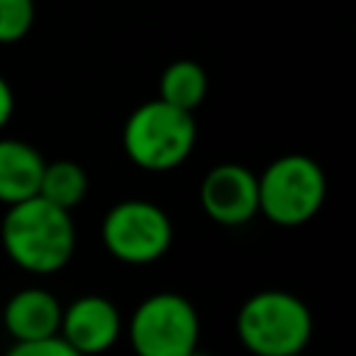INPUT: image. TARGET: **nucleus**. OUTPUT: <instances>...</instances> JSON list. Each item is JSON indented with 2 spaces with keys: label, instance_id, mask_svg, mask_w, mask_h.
I'll use <instances>...</instances> for the list:
<instances>
[{
  "label": "nucleus",
  "instance_id": "1",
  "mask_svg": "<svg viewBox=\"0 0 356 356\" xmlns=\"http://www.w3.org/2000/svg\"><path fill=\"white\" fill-rule=\"evenodd\" d=\"M6 256L25 273L53 275L64 270L75 253V225L67 209L31 195L6 209L0 222Z\"/></svg>",
  "mask_w": 356,
  "mask_h": 356
},
{
  "label": "nucleus",
  "instance_id": "2",
  "mask_svg": "<svg viewBox=\"0 0 356 356\" xmlns=\"http://www.w3.org/2000/svg\"><path fill=\"white\" fill-rule=\"evenodd\" d=\"M309 306L286 289H261L236 312V337L253 356L303 353L312 339Z\"/></svg>",
  "mask_w": 356,
  "mask_h": 356
},
{
  "label": "nucleus",
  "instance_id": "3",
  "mask_svg": "<svg viewBox=\"0 0 356 356\" xmlns=\"http://www.w3.org/2000/svg\"><path fill=\"white\" fill-rule=\"evenodd\" d=\"M197 122L192 111L175 108L161 97L136 106L122 125L125 156L150 172H167L184 164L195 147Z\"/></svg>",
  "mask_w": 356,
  "mask_h": 356
},
{
  "label": "nucleus",
  "instance_id": "4",
  "mask_svg": "<svg viewBox=\"0 0 356 356\" xmlns=\"http://www.w3.org/2000/svg\"><path fill=\"white\" fill-rule=\"evenodd\" d=\"M259 181V211L281 225L295 228L309 222L325 200V175L312 156L286 153L264 167Z\"/></svg>",
  "mask_w": 356,
  "mask_h": 356
},
{
  "label": "nucleus",
  "instance_id": "5",
  "mask_svg": "<svg viewBox=\"0 0 356 356\" xmlns=\"http://www.w3.org/2000/svg\"><path fill=\"white\" fill-rule=\"evenodd\" d=\"M128 339L136 356H186L197 348L200 317L184 295L156 292L134 309Z\"/></svg>",
  "mask_w": 356,
  "mask_h": 356
},
{
  "label": "nucleus",
  "instance_id": "6",
  "mask_svg": "<svg viewBox=\"0 0 356 356\" xmlns=\"http://www.w3.org/2000/svg\"><path fill=\"white\" fill-rule=\"evenodd\" d=\"M100 239L114 259L125 264H150L170 250L172 222L161 206L142 197H128L106 211Z\"/></svg>",
  "mask_w": 356,
  "mask_h": 356
},
{
  "label": "nucleus",
  "instance_id": "7",
  "mask_svg": "<svg viewBox=\"0 0 356 356\" xmlns=\"http://www.w3.org/2000/svg\"><path fill=\"white\" fill-rule=\"evenodd\" d=\"M200 206L220 225H245L259 214V181L242 164H217L200 184Z\"/></svg>",
  "mask_w": 356,
  "mask_h": 356
},
{
  "label": "nucleus",
  "instance_id": "8",
  "mask_svg": "<svg viewBox=\"0 0 356 356\" xmlns=\"http://www.w3.org/2000/svg\"><path fill=\"white\" fill-rule=\"evenodd\" d=\"M122 331L117 306L103 295H81L67 309H61L58 337L72 345L81 356H95L108 350Z\"/></svg>",
  "mask_w": 356,
  "mask_h": 356
},
{
  "label": "nucleus",
  "instance_id": "9",
  "mask_svg": "<svg viewBox=\"0 0 356 356\" xmlns=\"http://www.w3.org/2000/svg\"><path fill=\"white\" fill-rule=\"evenodd\" d=\"M3 323L14 342L56 337L61 325V303L47 289H19L8 298L3 309Z\"/></svg>",
  "mask_w": 356,
  "mask_h": 356
},
{
  "label": "nucleus",
  "instance_id": "10",
  "mask_svg": "<svg viewBox=\"0 0 356 356\" xmlns=\"http://www.w3.org/2000/svg\"><path fill=\"white\" fill-rule=\"evenodd\" d=\"M44 159L22 139H0V203L11 206L39 192Z\"/></svg>",
  "mask_w": 356,
  "mask_h": 356
},
{
  "label": "nucleus",
  "instance_id": "11",
  "mask_svg": "<svg viewBox=\"0 0 356 356\" xmlns=\"http://www.w3.org/2000/svg\"><path fill=\"white\" fill-rule=\"evenodd\" d=\"M206 92H209L206 70L192 58H178L167 64L159 78V97L184 111H195L206 100Z\"/></svg>",
  "mask_w": 356,
  "mask_h": 356
},
{
  "label": "nucleus",
  "instance_id": "12",
  "mask_svg": "<svg viewBox=\"0 0 356 356\" xmlns=\"http://www.w3.org/2000/svg\"><path fill=\"white\" fill-rule=\"evenodd\" d=\"M86 192H89V178H86V170L81 164H75L70 159H58V161L44 164L36 195L72 211L86 197Z\"/></svg>",
  "mask_w": 356,
  "mask_h": 356
},
{
  "label": "nucleus",
  "instance_id": "13",
  "mask_svg": "<svg viewBox=\"0 0 356 356\" xmlns=\"http://www.w3.org/2000/svg\"><path fill=\"white\" fill-rule=\"evenodd\" d=\"M33 0H0V44L22 42L33 28Z\"/></svg>",
  "mask_w": 356,
  "mask_h": 356
},
{
  "label": "nucleus",
  "instance_id": "14",
  "mask_svg": "<svg viewBox=\"0 0 356 356\" xmlns=\"http://www.w3.org/2000/svg\"><path fill=\"white\" fill-rule=\"evenodd\" d=\"M6 356H81V353L56 334V337H44V339L14 342Z\"/></svg>",
  "mask_w": 356,
  "mask_h": 356
},
{
  "label": "nucleus",
  "instance_id": "15",
  "mask_svg": "<svg viewBox=\"0 0 356 356\" xmlns=\"http://www.w3.org/2000/svg\"><path fill=\"white\" fill-rule=\"evenodd\" d=\"M11 114H14V92H11L8 81L0 75V131L8 125Z\"/></svg>",
  "mask_w": 356,
  "mask_h": 356
},
{
  "label": "nucleus",
  "instance_id": "16",
  "mask_svg": "<svg viewBox=\"0 0 356 356\" xmlns=\"http://www.w3.org/2000/svg\"><path fill=\"white\" fill-rule=\"evenodd\" d=\"M186 356H209V353H206V350H200V348H195V350H192V353H186Z\"/></svg>",
  "mask_w": 356,
  "mask_h": 356
},
{
  "label": "nucleus",
  "instance_id": "17",
  "mask_svg": "<svg viewBox=\"0 0 356 356\" xmlns=\"http://www.w3.org/2000/svg\"><path fill=\"white\" fill-rule=\"evenodd\" d=\"M292 356H303V353H292Z\"/></svg>",
  "mask_w": 356,
  "mask_h": 356
}]
</instances>
